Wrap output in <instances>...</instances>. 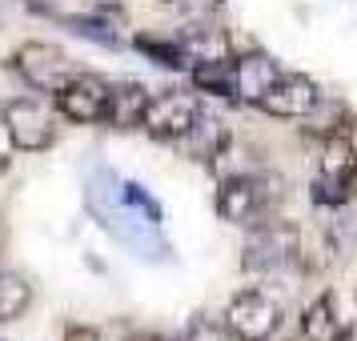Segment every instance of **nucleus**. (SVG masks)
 <instances>
[{"label":"nucleus","mask_w":357,"mask_h":341,"mask_svg":"<svg viewBox=\"0 0 357 341\" xmlns=\"http://www.w3.org/2000/svg\"><path fill=\"white\" fill-rule=\"evenodd\" d=\"M181 145H185V153L193 157V161H217V157H225V149H229V129L217 121V116H197L193 121V129L181 137Z\"/></svg>","instance_id":"11"},{"label":"nucleus","mask_w":357,"mask_h":341,"mask_svg":"<svg viewBox=\"0 0 357 341\" xmlns=\"http://www.w3.org/2000/svg\"><path fill=\"white\" fill-rule=\"evenodd\" d=\"M65 341H105V333L89 329V325H73V329L65 333Z\"/></svg>","instance_id":"20"},{"label":"nucleus","mask_w":357,"mask_h":341,"mask_svg":"<svg viewBox=\"0 0 357 341\" xmlns=\"http://www.w3.org/2000/svg\"><path fill=\"white\" fill-rule=\"evenodd\" d=\"M4 132L20 153H45L56 141V116L49 113V105H40L36 97H17L8 100L4 109Z\"/></svg>","instance_id":"2"},{"label":"nucleus","mask_w":357,"mask_h":341,"mask_svg":"<svg viewBox=\"0 0 357 341\" xmlns=\"http://www.w3.org/2000/svg\"><path fill=\"white\" fill-rule=\"evenodd\" d=\"M177 45H181V52H185L189 68L205 65V61H229V56H233V45H229L225 29H193V33L181 36Z\"/></svg>","instance_id":"12"},{"label":"nucleus","mask_w":357,"mask_h":341,"mask_svg":"<svg viewBox=\"0 0 357 341\" xmlns=\"http://www.w3.org/2000/svg\"><path fill=\"white\" fill-rule=\"evenodd\" d=\"M301 261V233L285 221H257L245 241V273H281Z\"/></svg>","instance_id":"1"},{"label":"nucleus","mask_w":357,"mask_h":341,"mask_svg":"<svg viewBox=\"0 0 357 341\" xmlns=\"http://www.w3.org/2000/svg\"><path fill=\"white\" fill-rule=\"evenodd\" d=\"M225 325L237 341H269L281 329V305L261 289H241L225 309Z\"/></svg>","instance_id":"5"},{"label":"nucleus","mask_w":357,"mask_h":341,"mask_svg":"<svg viewBox=\"0 0 357 341\" xmlns=\"http://www.w3.org/2000/svg\"><path fill=\"white\" fill-rule=\"evenodd\" d=\"M201 116V100L193 93H157L149 97L145 105V116H141V129L153 137V141H181L185 132L193 129V121Z\"/></svg>","instance_id":"6"},{"label":"nucleus","mask_w":357,"mask_h":341,"mask_svg":"<svg viewBox=\"0 0 357 341\" xmlns=\"http://www.w3.org/2000/svg\"><path fill=\"white\" fill-rule=\"evenodd\" d=\"M193 84L201 89V93H213V97H237V84H233V56H229V61L193 65Z\"/></svg>","instance_id":"15"},{"label":"nucleus","mask_w":357,"mask_h":341,"mask_svg":"<svg viewBox=\"0 0 357 341\" xmlns=\"http://www.w3.org/2000/svg\"><path fill=\"white\" fill-rule=\"evenodd\" d=\"M181 341H237L233 333H229V325L225 321H217V317H193L189 321V329H185V338Z\"/></svg>","instance_id":"17"},{"label":"nucleus","mask_w":357,"mask_h":341,"mask_svg":"<svg viewBox=\"0 0 357 341\" xmlns=\"http://www.w3.org/2000/svg\"><path fill=\"white\" fill-rule=\"evenodd\" d=\"M129 341H169V338H161V333H132Z\"/></svg>","instance_id":"21"},{"label":"nucleus","mask_w":357,"mask_h":341,"mask_svg":"<svg viewBox=\"0 0 357 341\" xmlns=\"http://www.w3.org/2000/svg\"><path fill=\"white\" fill-rule=\"evenodd\" d=\"M13 65H17V73L24 77V84L36 89V93H61V89L77 77V68H73V61L65 56V49H56L49 40H29V45H20L17 56H13Z\"/></svg>","instance_id":"3"},{"label":"nucleus","mask_w":357,"mask_h":341,"mask_svg":"<svg viewBox=\"0 0 357 341\" xmlns=\"http://www.w3.org/2000/svg\"><path fill=\"white\" fill-rule=\"evenodd\" d=\"M109 89H113V84L93 77V73H77L61 93H52V97H56V113L65 116L68 125H105Z\"/></svg>","instance_id":"7"},{"label":"nucleus","mask_w":357,"mask_h":341,"mask_svg":"<svg viewBox=\"0 0 357 341\" xmlns=\"http://www.w3.org/2000/svg\"><path fill=\"white\" fill-rule=\"evenodd\" d=\"M33 305V285L13 269H0V321H17Z\"/></svg>","instance_id":"14"},{"label":"nucleus","mask_w":357,"mask_h":341,"mask_svg":"<svg viewBox=\"0 0 357 341\" xmlns=\"http://www.w3.org/2000/svg\"><path fill=\"white\" fill-rule=\"evenodd\" d=\"M277 197L281 193H269L265 177H225L217 189V213L229 225H257Z\"/></svg>","instance_id":"4"},{"label":"nucleus","mask_w":357,"mask_h":341,"mask_svg":"<svg viewBox=\"0 0 357 341\" xmlns=\"http://www.w3.org/2000/svg\"><path fill=\"white\" fill-rule=\"evenodd\" d=\"M281 77L277 61H269L265 52H249V56H233V84H237V97L253 100L257 105L265 97V89Z\"/></svg>","instance_id":"10"},{"label":"nucleus","mask_w":357,"mask_h":341,"mask_svg":"<svg viewBox=\"0 0 357 341\" xmlns=\"http://www.w3.org/2000/svg\"><path fill=\"white\" fill-rule=\"evenodd\" d=\"M149 105V89L137 81H121L109 89V109H105V125L116 132L141 129V116H145Z\"/></svg>","instance_id":"9"},{"label":"nucleus","mask_w":357,"mask_h":341,"mask_svg":"<svg viewBox=\"0 0 357 341\" xmlns=\"http://www.w3.org/2000/svg\"><path fill=\"white\" fill-rule=\"evenodd\" d=\"M297 341H305V338H297Z\"/></svg>","instance_id":"22"},{"label":"nucleus","mask_w":357,"mask_h":341,"mask_svg":"<svg viewBox=\"0 0 357 341\" xmlns=\"http://www.w3.org/2000/svg\"><path fill=\"white\" fill-rule=\"evenodd\" d=\"M68 29H77L81 36H89V40H100V45H121L116 40V33L105 24V20H93V17H65Z\"/></svg>","instance_id":"18"},{"label":"nucleus","mask_w":357,"mask_h":341,"mask_svg":"<svg viewBox=\"0 0 357 341\" xmlns=\"http://www.w3.org/2000/svg\"><path fill=\"white\" fill-rule=\"evenodd\" d=\"M301 338L305 341H337L341 338L337 305H333L329 293H321L317 301H309V309L301 313Z\"/></svg>","instance_id":"13"},{"label":"nucleus","mask_w":357,"mask_h":341,"mask_svg":"<svg viewBox=\"0 0 357 341\" xmlns=\"http://www.w3.org/2000/svg\"><path fill=\"white\" fill-rule=\"evenodd\" d=\"M137 49L145 52L153 65H165V68H185V65H189L177 40H153V36H137Z\"/></svg>","instance_id":"16"},{"label":"nucleus","mask_w":357,"mask_h":341,"mask_svg":"<svg viewBox=\"0 0 357 341\" xmlns=\"http://www.w3.org/2000/svg\"><path fill=\"white\" fill-rule=\"evenodd\" d=\"M177 13H185V17H193V20H205V17H213L225 0H169Z\"/></svg>","instance_id":"19"},{"label":"nucleus","mask_w":357,"mask_h":341,"mask_svg":"<svg viewBox=\"0 0 357 341\" xmlns=\"http://www.w3.org/2000/svg\"><path fill=\"white\" fill-rule=\"evenodd\" d=\"M317 100H321V93H317V84L309 81V77H301V73H281L265 89V97L257 105L269 116H281V121H305L317 109Z\"/></svg>","instance_id":"8"}]
</instances>
